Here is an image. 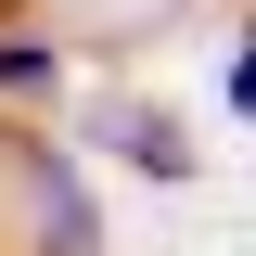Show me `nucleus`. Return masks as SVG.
<instances>
[{"mask_svg":"<svg viewBox=\"0 0 256 256\" xmlns=\"http://www.w3.org/2000/svg\"><path fill=\"white\" fill-rule=\"evenodd\" d=\"M116 154H128V166H154V180H180V166H192V141H166L154 116H116Z\"/></svg>","mask_w":256,"mask_h":256,"instance_id":"obj_3","label":"nucleus"},{"mask_svg":"<svg viewBox=\"0 0 256 256\" xmlns=\"http://www.w3.org/2000/svg\"><path fill=\"white\" fill-rule=\"evenodd\" d=\"M26 180H38V256H90L102 218H90V192H77V166H64L52 141H26Z\"/></svg>","mask_w":256,"mask_h":256,"instance_id":"obj_1","label":"nucleus"},{"mask_svg":"<svg viewBox=\"0 0 256 256\" xmlns=\"http://www.w3.org/2000/svg\"><path fill=\"white\" fill-rule=\"evenodd\" d=\"M0 90H13V102L64 90V52H52V38H0Z\"/></svg>","mask_w":256,"mask_h":256,"instance_id":"obj_2","label":"nucleus"}]
</instances>
